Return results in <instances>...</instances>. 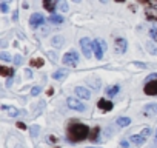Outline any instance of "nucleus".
Masks as SVG:
<instances>
[{
	"mask_svg": "<svg viewBox=\"0 0 157 148\" xmlns=\"http://www.w3.org/2000/svg\"><path fill=\"white\" fill-rule=\"evenodd\" d=\"M68 136L71 140L74 142H80L83 139H86L90 136V128L83 123H78V122H74L68 127Z\"/></svg>",
	"mask_w": 157,
	"mask_h": 148,
	"instance_id": "nucleus-1",
	"label": "nucleus"
},
{
	"mask_svg": "<svg viewBox=\"0 0 157 148\" xmlns=\"http://www.w3.org/2000/svg\"><path fill=\"white\" fill-rule=\"evenodd\" d=\"M62 63L66 65V66H77V63H78V54L75 51H68L62 57Z\"/></svg>",
	"mask_w": 157,
	"mask_h": 148,
	"instance_id": "nucleus-2",
	"label": "nucleus"
},
{
	"mask_svg": "<svg viewBox=\"0 0 157 148\" xmlns=\"http://www.w3.org/2000/svg\"><path fill=\"white\" fill-rule=\"evenodd\" d=\"M80 46H82V51H83V54H85V57L86 59H90L91 56H93V42L88 39V37H83L82 40H80Z\"/></svg>",
	"mask_w": 157,
	"mask_h": 148,
	"instance_id": "nucleus-3",
	"label": "nucleus"
},
{
	"mask_svg": "<svg viewBox=\"0 0 157 148\" xmlns=\"http://www.w3.org/2000/svg\"><path fill=\"white\" fill-rule=\"evenodd\" d=\"M126 48H128V42H126L123 37H117L116 42H114V49H116V53H117V54H123V53L126 51Z\"/></svg>",
	"mask_w": 157,
	"mask_h": 148,
	"instance_id": "nucleus-4",
	"label": "nucleus"
},
{
	"mask_svg": "<svg viewBox=\"0 0 157 148\" xmlns=\"http://www.w3.org/2000/svg\"><path fill=\"white\" fill-rule=\"evenodd\" d=\"M66 103H68V107H69L71 110H75V111H85V110H86L85 103H82L80 100H77V99H72V97H69Z\"/></svg>",
	"mask_w": 157,
	"mask_h": 148,
	"instance_id": "nucleus-5",
	"label": "nucleus"
},
{
	"mask_svg": "<svg viewBox=\"0 0 157 148\" xmlns=\"http://www.w3.org/2000/svg\"><path fill=\"white\" fill-rule=\"evenodd\" d=\"M93 51H94V56H96V59L97 60H100L102 57H103V46H102V42H100V39H96L94 42H93Z\"/></svg>",
	"mask_w": 157,
	"mask_h": 148,
	"instance_id": "nucleus-6",
	"label": "nucleus"
},
{
	"mask_svg": "<svg viewBox=\"0 0 157 148\" xmlns=\"http://www.w3.org/2000/svg\"><path fill=\"white\" fill-rule=\"evenodd\" d=\"M75 96L78 97V99H90L91 97V91L86 88V87H75Z\"/></svg>",
	"mask_w": 157,
	"mask_h": 148,
	"instance_id": "nucleus-7",
	"label": "nucleus"
},
{
	"mask_svg": "<svg viewBox=\"0 0 157 148\" xmlns=\"http://www.w3.org/2000/svg\"><path fill=\"white\" fill-rule=\"evenodd\" d=\"M43 22H45V19H43V16H42L40 13L33 14L31 19H29V25H31V28H37V26L43 25Z\"/></svg>",
	"mask_w": 157,
	"mask_h": 148,
	"instance_id": "nucleus-8",
	"label": "nucleus"
},
{
	"mask_svg": "<svg viewBox=\"0 0 157 148\" xmlns=\"http://www.w3.org/2000/svg\"><path fill=\"white\" fill-rule=\"evenodd\" d=\"M143 91H145V94L157 96V80H152V82L146 84V85H145V88H143Z\"/></svg>",
	"mask_w": 157,
	"mask_h": 148,
	"instance_id": "nucleus-9",
	"label": "nucleus"
},
{
	"mask_svg": "<svg viewBox=\"0 0 157 148\" xmlns=\"http://www.w3.org/2000/svg\"><path fill=\"white\" fill-rule=\"evenodd\" d=\"M97 107L102 110V111H111L113 110V102L111 100H106V99H100L99 100V103H97Z\"/></svg>",
	"mask_w": 157,
	"mask_h": 148,
	"instance_id": "nucleus-10",
	"label": "nucleus"
},
{
	"mask_svg": "<svg viewBox=\"0 0 157 148\" xmlns=\"http://www.w3.org/2000/svg\"><path fill=\"white\" fill-rule=\"evenodd\" d=\"M145 16H146L148 20H151V22H157V10H155V8H146Z\"/></svg>",
	"mask_w": 157,
	"mask_h": 148,
	"instance_id": "nucleus-11",
	"label": "nucleus"
},
{
	"mask_svg": "<svg viewBox=\"0 0 157 148\" xmlns=\"http://www.w3.org/2000/svg\"><path fill=\"white\" fill-rule=\"evenodd\" d=\"M66 74H68V69H57L54 74H52V79L54 80H63L65 77H66Z\"/></svg>",
	"mask_w": 157,
	"mask_h": 148,
	"instance_id": "nucleus-12",
	"label": "nucleus"
},
{
	"mask_svg": "<svg viewBox=\"0 0 157 148\" xmlns=\"http://www.w3.org/2000/svg\"><path fill=\"white\" fill-rule=\"evenodd\" d=\"M145 114L146 116H155L157 114V103H149L145 107Z\"/></svg>",
	"mask_w": 157,
	"mask_h": 148,
	"instance_id": "nucleus-13",
	"label": "nucleus"
},
{
	"mask_svg": "<svg viewBox=\"0 0 157 148\" xmlns=\"http://www.w3.org/2000/svg\"><path fill=\"white\" fill-rule=\"evenodd\" d=\"M0 74H2L3 77H8V79H10L13 74H14V69H13V68H8V66H5V65H2V66H0Z\"/></svg>",
	"mask_w": 157,
	"mask_h": 148,
	"instance_id": "nucleus-14",
	"label": "nucleus"
},
{
	"mask_svg": "<svg viewBox=\"0 0 157 148\" xmlns=\"http://www.w3.org/2000/svg\"><path fill=\"white\" fill-rule=\"evenodd\" d=\"M63 43H65V39H63L62 36H54V37L51 39V45H52L54 48H60Z\"/></svg>",
	"mask_w": 157,
	"mask_h": 148,
	"instance_id": "nucleus-15",
	"label": "nucleus"
},
{
	"mask_svg": "<svg viewBox=\"0 0 157 148\" xmlns=\"http://www.w3.org/2000/svg\"><path fill=\"white\" fill-rule=\"evenodd\" d=\"M29 65H31L33 68H42V66L45 65V60H43L42 57H33L31 62H29Z\"/></svg>",
	"mask_w": 157,
	"mask_h": 148,
	"instance_id": "nucleus-16",
	"label": "nucleus"
},
{
	"mask_svg": "<svg viewBox=\"0 0 157 148\" xmlns=\"http://www.w3.org/2000/svg\"><path fill=\"white\" fill-rule=\"evenodd\" d=\"M129 140H131L132 143H136V145H142V143H145V137H143L142 134H134V136L129 137Z\"/></svg>",
	"mask_w": 157,
	"mask_h": 148,
	"instance_id": "nucleus-17",
	"label": "nucleus"
},
{
	"mask_svg": "<svg viewBox=\"0 0 157 148\" xmlns=\"http://www.w3.org/2000/svg\"><path fill=\"white\" fill-rule=\"evenodd\" d=\"M56 2H51V0H45L43 2V8L46 10V11H49V13H54V10H56Z\"/></svg>",
	"mask_w": 157,
	"mask_h": 148,
	"instance_id": "nucleus-18",
	"label": "nucleus"
},
{
	"mask_svg": "<svg viewBox=\"0 0 157 148\" xmlns=\"http://www.w3.org/2000/svg\"><path fill=\"white\" fill-rule=\"evenodd\" d=\"M49 22H51V23H59V25H62V23L65 22V19H63L62 16H57V14H51V16H49Z\"/></svg>",
	"mask_w": 157,
	"mask_h": 148,
	"instance_id": "nucleus-19",
	"label": "nucleus"
},
{
	"mask_svg": "<svg viewBox=\"0 0 157 148\" xmlns=\"http://www.w3.org/2000/svg\"><path fill=\"white\" fill-rule=\"evenodd\" d=\"M131 123V119L129 117H119L117 119V125L119 127H128Z\"/></svg>",
	"mask_w": 157,
	"mask_h": 148,
	"instance_id": "nucleus-20",
	"label": "nucleus"
},
{
	"mask_svg": "<svg viewBox=\"0 0 157 148\" xmlns=\"http://www.w3.org/2000/svg\"><path fill=\"white\" fill-rule=\"evenodd\" d=\"M119 90H120V87H119V85H114L113 88H108V90H106V94H108L109 97H113V96H116V94L119 93Z\"/></svg>",
	"mask_w": 157,
	"mask_h": 148,
	"instance_id": "nucleus-21",
	"label": "nucleus"
},
{
	"mask_svg": "<svg viewBox=\"0 0 157 148\" xmlns=\"http://www.w3.org/2000/svg\"><path fill=\"white\" fill-rule=\"evenodd\" d=\"M88 84H91V87H93L94 90H99V88H100V80H99V79H90Z\"/></svg>",
	"mask_w": 157,
	"mask_h": 148,
	"instance_id": "nucleus-22",
	"label": "nucleus"
},
{
	"mask_svg": "<svg viewBox=\"0 0 157 148\" xmlns=\"http://www.w3.org/2000/svg\"><path fill=\"white\" fill-rule=\"evenodd\" d=\"M99 133H100L99 127L93 128V131H91V134H90V139H91V140H97V136H99Z\"/></svg>",
	"mask_w": 157,
	"mask_h": 148,
	"instance_id": "nucleus-23",
	"label": "nucleus"
},
{
	"mask_svg": "<svg viewBox=\"0 0 157 148\" xmlns=\"http://www.w3.org/2000/svg\"><path fill=\"white\" fill-rule=\"evenodd\" d=\"M57 6H59V10H60L62 13H66V11H68V3L65 2V0H62V2H59V3H57Z\"/></svg>",
	"mask_w": 157,
	"mask_h": 148,
	"instance_id": "nucleus-24",
	"label": "nucleus"
},
{
	"mask_svg": "<svg viewBox=\"0 0 157 148\" xmlns=\"http://www.w3.org/2000/svg\"><path fill=\"white\" fill-rule=\"evenodd\" d=\"M0 59L5 60V62H11V60H13V57H11L6 51H2V53H0Z\"/></svg>",
	"mask_w": 157,
	"mask_h": 148,
	"instance_id": "nucleus-25",
	"label": "nucleus"
},
{
	"mask_svg": "<svg viewBox=\"0 0 157 148\" xmlns=\"http://www.w3.org/2000/svg\"><path fill=\"white\" fill-rule=\"evenodd\" d=\"M152 80H157V72H151L149 76L145 79V84H149V82H152Z\"/></svg>",
	"mask_w": 157,
	"mask_h": 148,
	"instance_id": "nucleus-26",
	"label": "nucleus"
},
{
	"mask_svg": "<svg viewBox=\"0 0 157 148\" xmlns=\"http://www.w3.org/2000/svg\"><path fill=\"white\" fill-rule=\"evenodd\" d=\"M149 37H151L154 42H157V28H151V31H149Z\"/></svg>",
	"mask_w": 157,
	"mask_h": 148,
	"instance_id": "nucleus-27",
	"label": "nucleus"
},
{
	"mask_svg": "<svg viewBox=\"0 0 157 148\" xmlns=\"http://www.w3.org/2000/svg\"><path fill=\"white\" fill-rule=\"evenodd\" d=\"M148 51L151 53V54H154V56H157V48L152 45V43H148Z\"/></svg>",
	"mask_w": 157,
	"mask_h": 148,
	"instance_id": "nucleus-28",
	"label": "nucleus"
},
{
	"mask_svg": "<svg viewBox=\"0 0 157 148\" xmlns=\"http://www.w3.org/2000/svg\"><path fill=\"white\" fill-rule=\"evenodd\" d=\"M14 65H17V66H20L22 65V56H14Z\"/></svg>",
	"mask_w": 157,
	"mask_h": 148,
	"instance_id": "nucleus-29",
	"label": "nucleus"
},
{
	"mask_svg": "<svg viewBox=\"0 0 157 148\" xmlns=\"http://www.w3.org/2000/svg\"><path fill=\"white\" fill-rule=\"evenodd\" d=\"M40 91H42V88H40V87H33L31 94H33V96H37V94H40Z\"/></svg>",
	"mask_w": 157,
	"mask_h": 148,
	"instance_id": "nucleus-30",
	"label": "nucleus"
},
{
	"mask_svg": "<svg viewBox=\"0 0 157 148\" xmlns=\"http://www.w3.org/2000/svg\"><path fill=\"white\" fill-rule=\"evenodd\" d=\"M8 110H10V116H14V117H16V116L19 114V111H17L16 108H8Z\"/></svg>",
	"mask_w": 157,
	"mask_h": 148,
	"instance_id": "nucleus-31",
	"label": "nucleus"
},
{
	"mask_svg": "<svg viewBox=\"0 0 157 148\" xmlns=\"http://www.w3.org/2000/svg\"><path fill=\"white\" fill-rule=\"evenodd\" d=\"M0 8H2L3 13H6V11H8V5H6V2H2V3H0Z\"/></svg>",
	"mask_w": 157,
	"mask_h": 148,
	"instance_id": "nucleus-32",
	"label": "nucleus"
},
{
	"mask_svg": "<svg viewBox=\"0 0 157 148\" xmlns=\"http://www.w3.org/2000/svg\"><path fill=\"white\" fill-rule=\"evenodd\" d=\"M149 133H151V130H149V128H145V130L142 131V136L146 137V136H149Z\"/></svg>",
	"mask_w": 157,
	"mask_h": 148,
	"instance_id": "nucleus-33",
	"label": "nucleus"
},
{
	"mask_svg": "<svg viewBox=\"0 0 157 148\" xmlns=\"http://www.w3.org/2000/svg\"><path fill=\"white\" fill-rule=\"evenodd\" d=\"M25 74H26V77H28V79H31V77H33V74H31V71H29V69H26V71H25Z\"/></svg>",
	"mask_w": 157,
	"mask_h": 148,
	"instance_id": "nucleus-34",
	"label": "nucleus"
},
{
	"mask_svg": "<svg viewBox=\"0 0 157 148\" xmlns=\"http://www.w3.org/2000/svg\"><path fill=\"white\" fill-rule=\"evenodd\" d=\"M134 65H137L140 68H145V63H142V62H134Z\"/></svg>",
	"mask_w": 157,
	"mask_h": 148,
	"instance_id": "nucleus-35",
	"label": "nucleus"
},
{
	"mask_svg": "<svg viewBox=\"0 0 157 148\" xmlns=\"http://www.w3.org/2000/svg\"><path fill=\"white\" fill-rule=\"evenodd\" d=\"M11 84H13V77H10V79L6 80V87H11Z\"/></svg>",
	"mask_w": 157,
	"mask_h": 148,
	"instance_id": "nucleus-36",
	"label": "nucleus"
},
{
	"mask_svg": "<svg viewBox=\"0 0 157 148\" xmlns=\"http://www.w3.org/2000/svg\"><path fill=\"white\" fill-rule=\"evenodd\" d=\"M31 131H33V134H36V133H39V127H34V128H33Z\"/></svg>",
	"mask_w": 157,
	"mask_h": 148,
	"instance_id": "nucleus-37",
	"label": "nucleus"
},
{
	"mask_svg": "<svg viewBox=\"0 0 157 148\" xmlns=\"http://www.w3.org/2000/svg\"><path fill=\"white\" fill-rule=\"evenodd\" d=\"M120 145H122L123 148H126V146H128V142H126V140H122V143H120Z\"/></svg>",
	"mask_w": 157,
	"mask_h": 148,
	"instance_id": "nucleus-38",
	"label": "nucleus"
},
{
	"mask_svg": "<svg viewBox=\"0 0 157 148\" xmlns=\"http://www.w3.org/2000/svg\"><path fill=\"white\" fill-rule=\"evenodd\" d=\"M17 127H19V128H26V125H23L22 122H19V123H17Z\"/></svg>",
	"mask_w": 157,
	"mask_h": 148,
	"instance_id": "nucleus-39",
	"label": "nucleus"
},
{
	"mask_svg": "<svg viewBox=\"0 0 157 148\" xmlns=\"http://www.w3.org/2000/svg\"><path fill=\"white\" fill-rule=\"evenodd\" d=\"M52 93H54V90H51V88H49V90H48V93H46V94H48V96H51V94H52Z\"/></svg>",
	"mask_w": 157,
	"mask_h": 148,
	"instance_id": "nucleus-40",
	"label": "nucleus"
},
{
	"mask_svg": "<svg viewBox=\"0 0 157 148\" xmlns=\"http://www.w3.org/2000/svg\"><path fill=\"white\" fill-rule=\"evenodd\" d=\"M154 140H155V143H157V130H155V134H154Z\"/></svg>",
	"mask_w": 157,
	"mask_h": 148,
	"instance_id": "nucleus-41",
	"label": "nucleus"
},
{
	"mask_svg": "<svg viewBox=\"0 0 157 148\" xmlns=\"http://www.w3.org/2000/svg\"><path fill=\"white\" fill-rule=\"evenodd\" d=\"M90 148H96V146H90Z\"/></svg>",
	"mask_w": 157,
	"mask_h": 148,
	"instance_id": "nucleus-42",
	"label": "nucleus"
}]
</instances>
